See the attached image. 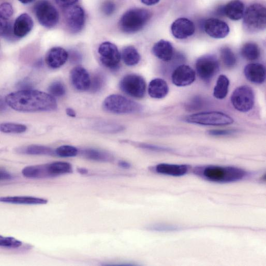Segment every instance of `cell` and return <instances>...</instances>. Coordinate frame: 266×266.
I'll list each match as a JSON object with an SVG mask.
<instances>
[{
    "instance_id": "obj_18",
    "label": "cell",
    "mask_w": 266,
    "mask_h": 266,
    "mask_svg": "<svg viewBox=\"0 0 266 266\" xmlns=\"http://www.w3.org/2000/svg\"><path fill=\"white\" fill-rule=\"evenodd\" d=\"M34 23L32 18L27 13L19 16L13 26L14 35L22 38L27 35L33 29Z\"/></svg>"
},
{
    "instance_id": "obj_47",
    "label": "cell",
    "mask_w": 266,
    "mask_h": 266,
    "mask_svg": "<svg viewBox=\"0 0 266 266\" xmlns=\"http://www.w3.org/2000/svg\"><path fill=\"white\" fill-rule=\"evenodd\" d=\"M159 2L158 0H142L141 3L148 6H154Z\"/></svg>"
},
{
    "instance_id": "obj_32",
    "label": "cell",
    "mask_w": 266,
    "mask_h": 266,
    "mask_svg": "<svg viewBox=\"0 0 266 266\" xmlns=\"http://www.w3.org/2000/svg\"><path fill=\"white\" fill-rule=\"evenodd\" d=\"M222 62L228 68L234 67L237 63V58L229 47H223L220 50Z\"/></svg>"
},
{
    "instance_id": "obj_38",
    "label": "cell",
    "mask_w": 266,
    "mask_h": 266,
    "mask_svg": "<svg viewBox=\"0 0 266 266\" xmlns=\"http://www.w3.org/2000/svg\"><path fill=\"white\" fill-rule=\"evenodd\" d=\"M48 91L51 95L61 97L65 95L66 88L64 85L60 81H55L48 88Z\"/></svg>"
},
{
    "instance_id": "obj_22",
    "label": "cell",
    "mask_w": 266,
    "mask_h": 266,
    "mask_svg": "<svg viewBox=\"0 0 266 266\" xmlns=\"http://www.w3.org/2000/svg\"><path fill=\"white\" fill-rule=\"evenodd\" d=\"M169 92L167 82L161 78H155L151 81L148 88L149 95L154 98L160 99L166 97Z\"/></svg>"
},
{
    "instance_id": "obj_21",
    "label": "cell",
    "mask_w": 266,
    "mask_h": 266,
    "mask_svg": "<svg viewBox=\"0 0 266 266\" xmlns=\"http://www.w3.org/2000/svg\"><path fill=\"white\" fill-rule=\"evenodd\" d=\"M22 174L28 178L42 179L54 177L49 164L27 167L23 169Z\"/></svg>"
},
{
    "instance_id": "obj_23",
    "label": "cell",
    "mask_w": 266,
    "mask_h": 266,
    "mask_svg": "<svg viewBox=\"0 0 266 266\" xmlns=\"http://www.w3.org/2000/svg\"><path fill=\"white\" fill-rule=\"evenodd\" d=\"M189 170L186 165H174L169 164H159L155 168V171L160 174L180 177L186 175Z\"/></svg>"
},
{
    "instance_id": "obj_46",
    "label": "cell",
    "mask_w": 266,
    "mask_h": 266,
    "mask_svg": "<svg viewBox=\"0 0 266 266\" xmlns=\"http://www.w3.org/2000/svg\"><path fill=\"white\" fill-rule=\"evenodd\" d=\"M13 178L12 176L7 172L5 170L1 169V172H0V179L2 181L3 180H9Z\"/></svg>"
},
{
    "instance_id": "obj_20",
    "label": "cell",
    "mask_w": 266,
    "mask_h": 266,
    "mask_svg": "<svg viewBox=\"0 0 266 266\" xmlns=\"http://www.w3.org/2000/svg\"><path fill=\"white\" fill-rule=\"evenodd\" d=\"M153 54L163 61H169L174 56V48L169 41L162 39L156 43L152 48Z\"/></svg>"
},
{
    "instance_id": "obj_28",
    "label": "cell",
    "mask_w": 266,
    "mask_h": 266,
    "mask_svg": "<svg viewBox=\"0 0 266 266\" xmlns=\"http://www.w3.org/2000/svg\"><path fill=\"white\" fill-rule=\"evenodd\" d=\"M229 86V79L226 75H220L217 80V84L214 88V96L219 99H223L226 98L228 94Z\"/></svg>"
},
{
    "instance_id": "obj_27",
    "label": "cell",
    "mask_w": 266,
    "mask_h": 266,
    "mask_svg": "<svg viewBox=\"0 0 266 266\" xmlns=\"http://www.w3.org/2000/svg\"><path fill=\"white\" fill-rule=\"evenodd\" d=\"M123 61L128 66L137 65L140 60V56L136 48L133 46L125 47L121 55Z\"/></svg>"
},
{
    "instance_id": "obj_48",
    "label": "cell",
    "mask_w": 266,
    "mask_h": 266,
    "mask_svg": "<svg viewBox=\"0 0 266 266\" xmlns=\"http://www.w3.org/2000/svg\"><path fill=\"white\" fill-rule=\"evenodd\" d=\"M119 166L124 169H128L131 167L130 164L125 161H120Z\"/></svg>"
},
{
    "instance_id": "obj_12",
    "label": "cell",
    "mask_w": 266,
    "mask_h": 266,
    "mask_svg": "<svg viewBox=\"0 0 266 266\" xmlns=\"http://www.w3.org/2000/svg\"><path fill=\"white\" fill-rule=\"evenodd\" d=\"M102 64L111 69H116L120 62L121 56L114 44L105 42L100 45L98 49Z\"/></svg>"
},
{
    "instance_id": "obj_3",
    "label": "cell",
    "mask_w": 266,
    "mask_h": 266,
    "mask_svg": "<svg viewBox=\"0 0 266 266\" xmlns=\"http://www.w3.org/2000/svg\"><path fill=\"white\" fill-rule=\"evenodd\" d=\"M151 17V13L147 9H131L121 18L119 22L120 28L125 33L137 32L146 26Z\"/></svg>"
},
{
    "instance_id": "obj_44",
    "label": "cell",
    "mask_w": 266,
    "mask_h": 266,
    "mask_svg": "<svg viewBox=\"0 0 266 266\" xmlns=\"http://www.w3.org/2000/svg\"><path fill=\"white\" fill-rule=\"evenodd\" d=\"M234 131L233 130H210L208 132V134L212 136H222V135H230L232 133H233Z\"/></svg>"
},
{
    "instance_id": "obj_50",
    "label": "cell",
    "mask_w": 266,
    "mask_h": 266,
    "mask_svg": "<svg viewBox=\"0 0 266 266\" xmlns=\"http://www.w3.org/2000/svg\"><path fill=\"white\" fill-rule=\"evenodd\" d=\"M77 171L80 174L83 175L87 174L88 173V170L84 168L78 169Z\"/></svg>"
},
{
    "instance_id": "obj_36",
    "label": "cell",
    "mask_w": 266,
    "mask_h": 266,
    "mask_svg": "<svg viewBox=\"0 0 266 266\" xmlns=\"http://www.w3.org/2000/svg\"><path fill=\"white\" fill-rule=\"evenodd\" d=\"M78 149L73 146L65 145L58 148L55 151V154L62 157H74L77 155Z\"/></svg>"
},
{
    "instance_id": "obj_26",
    "label": "cell",
    "mask_w": 266,
    "mask_h": 266,
    "mask_svg": "<svg viewBox=\"0 0 266 266\" xmlns=\"http://www.w3.org/2000/svg\"><path fill=\"white\" fill-rule=\"evenodd\" d=\"M81 154L88 159L97 162H112L114 159V156L109 152L97 149H85L81 151Z\"/></svg>"
},
{
    "instance_id": "obj_1",
    "label": "cell",
    "mask_w": 266,
    "mask_h": 266,
    "mask_svg": "<svg viewBox=\"0 0 266 266\" xmlns=\"http://www.w3.org/2000/svg\"><path fill=\"white\" fill-rule=\"evenodd\" d=\"M6 102L12 109L21 112H50L57 108L51 95L31 89L11 93L6 96Z\"/></svg>"
},
{
    "instance_id": "obj_35",
    "label": "cell",
    "mask_w": 266,
    "mask_h": 266,
    "mask_svg": "<svg viewBox=\"0 0 266 266\" xmlns=\"http://www.w3.org/2000/svg\"><path fill=\"white\" fill-rule=\"evenodd\" d=\"M13 26L9 20L1 18V35L9 40L14 38L16 36L14 34Z\"/></svg>"
},
{
    "instance_id": "obj_7",
    "label": "cell",
    "mask_w": 266,
    "mask_h": 266,
    "mask_svg": "<svg viewBox=\"0 0 266 266\" xmlns=\"http://www.w3.org/2000/svg\"><path fill=\"white\" fill-rule=\"evenodd\" d=\"M34 11L39 24L46 28H54L59 22L58 11L48 2H38L34 6Z\"/></svg>"
},
{
    "instance_id": "obj_29",
    "label": "cell",
    "mask_w": 266,
    "mask_h": 266,
    "mask_svg": "<svg viewBox=\"0 0 266 266\" xmlns=\"http://www.w3.org/2000/svg\"><path fill=\"white\" fill-rule=\"evenodd\" d=\"M16 151L18 153L20 154L36 155H51L55 153L53 150L50 148L39 145H31L27 147H21L18 148Z\"/></svg>"
},
{
    "instance_id": "obj_17",
    "label": "cell",
    "mask_w": 266,
    "mask_h": 266,
    "mask_svg": "<svg viewBox=\"0 0 266 266\" xmlns=\"http://www.w3.org/2000/svg\"><path fill=\"white\" fill-rule=\"evenodd\" d=\"M68 58V52L64 48L55 47L48 51L46 55L45 61L50 68L57 69L66 63Z\"/></svg>"
},
{
    "instance_id": "obj_39",
    "label": "cell",
    "mask_w": 266,
    "mask_h": 266,
    "mask_svg": "<svg viewBox=\"0 0 266 266\" xmlns=\"http://www.w3.org/2000/svg\"><path fill=\"white\" fill-rule=\"evenodd\" d=\"M150 230L156 232H175L179 230L180 228L173 225L156 224L149 227Z\"/></svg>"
},
{
    "instance_id": "obj_2",
    "label": "cell",
    "mask_w": 266,
    "mask_h": 266,
    "mask_svg": "<svg viewBox=\"0 0 266 266\" xmlns=\"http://www.w3.org/2000/svg\"><path fill=\"white\" fill-rule=\"evenodd\" d=\"M194 173L208 181L217 183H231L239 181L247 175L245 171L235 167L208 166L197 168Z\"/></svg>"
},
{
    "instance_id": "obj_45",
    "label": "cell",
    "mask_w": 266,
    "mask_h": 266,
    "mask_svg": "<svg viewBox=\"0 0 266 266\" xmlns=\"http://www.w3.org/2000/svg\"><path fill=\"white\" fill-rule=\"evenodd\" d=\"M142 148L153 150V151H170L169 149L161 147L159 146H153L151 145H147V144H144V145H141L140 146Z\"/></svg>"
},
{
    "instance_id": "obj_25",
    "label": "cell",
    "mask_w": 266,
    "mask_h": 266,
    "mask_svg": "<svg viewBox=\"0 0 266 266\" xmlns=\"http://www.w3.org/2000/svg\"><path fill=\"white\" fill-rule=\"evenodd\" d=\"M245 7L240 1H232L222 9V12L228 18L233 20H239L243 17Z\"/></svg>"
},
{
    "instance_id": "obj_4",
    "label": "cell",
    "mask_w": 266,
    "mask_h": 266,
    "mask_svg": "<svg viewBox=\"0 0 266 266\" xmlns=\"http://www.w3.org/2000/svg\"><path fill=\"white\" fill-rule=\"evenodd\" d=\"M266 9L262 5L255 4L245 10L243 26L250 33H256L265 28Z\"/></svg>"
},
{
    "instance_id": "obj_19",
    "label": "cell",
    "mask_w": 266,
    "mask_h": 266,
    "mask_svg": "<svg viewBox=\"0 0 266 266\" xmlns=\"http://www.w3.org/2000/svg\"><path fill=\"white\" fill-rule=\"evenodd\" d=\"M244 73L248 80L255 84H262L265 79V69L261 64L248 65L244 68Z\"/></svg>"
},
{
    "instance_id": "obj_42",
    "label": "cell",
    "mask_w": 266,
    "mask_h": 266,
    "mask_svg": "<svg viewBox=\"0 0 266 266\" xmlns=\"http://www.w3.org/2000/svg\"><path fill=\"white\" fill-rule=\"evenodd\" d=\"M102 10L103 13L108 16L112 15L116 10L115 5L112 2L105 3L103 7H102Z\"/></svg>"
},
{
    "instance_id": "obj_43",
    "label": "cell",
    "mask_w": 266,
    "mask_h": 266,
    "mask_svg": "<svg viewBox=\"0 0 266 266\" xmlns=\"http://www.w3.org/2000/svg\"><path fill=\"white\" fill-rule=\"evenodd\" d=\"M78 3V1H67V0H57L56 3L63 9L67 8L72 6L76 5Z\"/></svg>"
},
{
    "instance_id": "obj_13",
    "label": "cell",
    "mask_w": 266,
    "mask_h": 266,
    "mask_svg": "<svg viewBox=\"0 0 266 266\" xmlns=\"http://www.w3.org/2000/svg\"><path fill=\"white\" fill-rule=\"evenodd\" d=\"M196 78L194 70L190 66L181 65L173 72L172 79L173 84L178 87H185L191 85Z\"/></svg>"
},
{
    "instance_id": "obj_40",
    "label": "cell",
    "mask_w": 266,
    "mask_h": 266,
    "mask_svg": "<svg viewBox=\"0 0 266 266\" xmlns=\"http://www.w3.org/2000/svg\"><path fill=\"white\" fill-rule=\"evenodd\" d=\"M13 8L9 3H3L0 7V17L2 19L9 20L13 15Z\"/></svg>"
},
{
    "instance_id": "obj_31",
    "label": "cell",
    "mask_w": 266,
    "mask_h": 266,
    "mask_svg": "<svg viewBox=\"0 0 266 266\" xmlns=\"http://www.w3.org/2000/svg\"><path fill=\"white\" fill-rule=\"evenodd\" d=\"M50 168L54 177L73 172L72 166L70 163L65 162H56L50 163Z\"/></svg>"
},
{
    "instance_id": "obj_41",
    "label": "cell",
    "mask_w": 266,
    "mask_h": 266,
    "mask_svg": "<svg viewBox=\"0 0 266 266\" xmlns=\"http://www.w3.org/2000/svg\"><path fill=\"white\" fill-rule=\"evenodd\" d=\"M202 99L199 97H196L190 100L186 104V108L189 111H194L199 110L203 105Z\"/></svg>"
},
{
    "instance_id": "obj_30",
    "label": "cell",
    "mask_w": 266,
    "mask_h": 266,
    "mask_svg": "<svg viewBox=\"0 0 266 266\" xmlns=\"http://www.w3.org/2000/svg\"><path fill=\"white\" fill-rule=\"evenodd\" d=\"M241 55L245 59L254 61L260 57V48L255 43L248 42L245 43L241 48Z\"/></svg>"
},
{
    "instance_id": "obj_11",
    "label": "cell",
    "mask_w": 266,
    "mask_h": 266,
    "mask_svg": "<svg viewBox=\"0 0 266 266\" xmlns=\"http://www.w3.org/2000/svg\"><path fill=\"white\" fill-rule=\"evenodd\" d=\"M63 9L68 29L73 33L79 32L84 28L85 23L84 10L76 5Z\"/></svg>"
},
{
    "instance_id": "obj_37",
    "label": "cell",
    "mask_w": 266,
    "mask_h": 266,
    "mask_svg": "<svg viewBox=\"0 0 266 266\" xmlns=\"http://www.w3.org/2000/svg\"><path fill=\"white\" fill-rule=\"evenodd\" d=\"M105 79L103 75L96 74L91 80L90 89L92 92L99 91L104 86Z\"/></svg>"
},
{
    "instance_id": "obj_24",
    "label": "cell",
    "mask_w": 266,
    "mask_h": 266,
    "mask_svg": "<svg viewBox=\"0 0 266 266\" xmlns=\"http://www.w3.org/2000/svg\"><path fill=\"white\" fill-rule=\"evenodd\" d=\"M0 201L12 204L37 205V204L47 203L48 200L45 198L31 196H10L2 197L0 198Z\"/></svg>"
},
{
    "instance_id": "obj_5",
    "label": "cell",
    "mask_w": 266,
    "mask_h": 266,
    "mask_svg": "<svg viewBox=\"0 0 266 266\" xmlns=\"http://www.w3.org/2000/svg\"><path fill=\"white\" fill-rule=\"evenodd\" d=\"M103 108L110 113L116 114H129L139 113L142 108L136 102L120 95L113 94L104 101Z\"/></svg>"
},
{
    "instance_id": "obj_33",
    "label": "cell",
    "mask_w": 266,
    "mask_h": 266,
    "mask_svg": "<svg viewBox=\"0 0 266 266\" xmlns=\"http://www.w3.org/2000/svg\"><path fill=\"white\" fill-rule=\"evenodd\" d=\"M27 127L24 125L5 123L0 126V130L5 133H22L27 130Z\"/></svg>"
},
{
    "instance_id": "obj_14",
    "label": "cell",
    "mask_w": 266,
    "mask_h": 266,
    "mask_svg": "<svg viewBox=\"0 0 266 266\" xmlns=\"http://www.w3.org/2000/svg\"><path fill=\"white\" fill-rule=\"evenodd\" d=\"M204 29L208 35L217 39L227 37L230 31L228 24L217 18H210L206 20Z\"/></svg>"
},
{
    "instance_id": "obj_15",
    "label": "cell",
    "mask_w": 266,
    "mask_h": 266,
    "mask_svg": "<svg viewBox=\"0 0 266 266\" xmlns=\"http://www.w3.org/2000/svg\"><path fill=\"white\" fill-rule=\"evenodd\" d=\"M70 78L73 87L78 91L90 89L91 79L88 71L81 66L75 67L71 72Z\"/></svg>"
},
{
    "instance_id": "obj_6",
    "label": "cell",
    "mask_w": 266,
    "mask_h": 266,
    "mask_svg": "<svg viewBox=\"0 0 266 266\" xmlns=\"http://www.w3.org/2000/svg\"><path fill=\"white\" fill-rule=\"evenodd\" d=\"M186 121L190 124L209 126L230 125L234 122L230 116L222 112H208L194 114L188 116Z\"/></svg>"
},
{
    "instance_id": "obj_51",
    "label": "cell",
    "mask_w": 266,
    "mask_h": 266,
    "mask_svg": "<svg viewBox=\"0 0 266 266\" xmlns=\"http://www.w3.org/2000/svg\"><path fill=\"white\" fill-rule=\"evenodd\" d=\"M33 2V0H21V1H20V3L24 5L30 4Z\"/></svg>"
},
{
    "instance_id": "obj_8",
    "label": "cell",
    "mask_w": 266,
    "mask_h": 266,
    "mask_svg": "<svg viewBox=\"0 0 266 266\" xmlns=\"http://www.w3.org/2000/svg\"><path fill=\"white\" fill-rule=\"evenodd\" d=\"M231 102L237 111L242 113L248 112L254 105V91L251 87L246 85L238 87L232 95Z\"/></svg>"
},
{
    "instance_id": "obj_34",
    "label": "cell",
    "mask_w": 266,
    "mask_h": 266,
    "mask_svg": "<svg viewBox=\"0 0 266 266\" xmlns=\"http://www.w3.org/2000/svg\"><path fill=\"white\" fill-rule=\"evenodd\" d=\"M22 241L11 237L0 236V246L8 249H17L21 247Z\"/></svg>"
},
{
    "instance_id": "obj_16",
    "label": "cell",
    "mask_w": 266,
    "mask_h": 266,
    "mask_svg": "<svg viewBox=\"0 0 266 266\" xmlns=\"http://www.w3.org/2000/svg\"><path fill=\"white\" fill-rule=\"evenodd\" d=\"M173 36L179 39H183L193 35L195 31L194 23L186 18H180L173 23L171 27Z\"/></svg>"
},
{
    "instance_id": "obj_49",
    "label": "cell",
    "mask_w": 266,
    "mask_h": 266,
    "mask_svg": "<svg viewBox=\"0 0 266 266\" xmlns=\"http://www.w3.org/2000/svg\"><path fill=\"white\" fill-rule=\"evenodd\" d=\"M66 113L67 114L71 117H76V113L72 109L68 108L66 110Z\"/></svg>"
},
{
    "instance_id": "obj_9",
    "label": "cell",
    "mask_w": 266,
    "mask_h": 266,
    "mask_svg": "<svg viewBox=\"0 0 266 266\" xmlns=\"http://www.w3.org/2000/svg\"><path fill=\"white\" fill-rule=\"evenodd\" d=\"M121 90L128 95L140 98L146 93V81L142 76L136 74H130L122 79L120 83Z\"/></svg>"
},
{
    "instance_id": "obj_10",
    "label": "cell",
    "mask_w": 266,
    "mask_h": 266,
    "mask_svg": "<svg viewBox=\"0 0 266 266\" xmlns=\"http://www.w3.org/2000/svg\"><path fill=\"white\" fill-rule=\"evenodd\" d=\"M196 69L203 81L209 82L219 71V61L214 55L202 56L196 61Z\"/></svg>"
}]
</instances>
